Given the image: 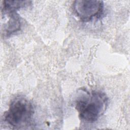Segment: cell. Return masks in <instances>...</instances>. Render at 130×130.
Returning <instances> with one entry per match:
<instances>
[{
	"instance_id": "3",
	"label": "cell",
	"mask_w": 130,
	"mask_h": 130,
	"mask_svg": "<svg viewBox=\"0 0 130 130\" xmlns=\"http://www.w3.org/2000/svg\"><path fill=\"white\" fill-rule=\"evenodd\" d=\"M104 6L103 1L94 0L75 1L73 5L76 15L84 22L100 17L103 13Z\"/></svg>"
},
{
	"instance_id": "4",
	"label": "cell",
	"mask_w": 130,
	"mask_h": 130,
	"mask_svg": "<svg viewBox=\"0 0 130 130\" xmlns=\"http://www.w3.org/2000/svg\"><path fill=\"white\" fill-rule=\"evenodd\" d=\"M2 16H4V24L2 27V35L9 37L18 31L21 26V20L17 11H2Z\"/></svg>"
},
{
	"instance_id": "2",
	"label": "cell",
	"mask_w": 130,
	"mask_h": 130,
	"mask_svg": "<svg viewBox=\"0 0 130 130\" xmlns=\"http://www.w3.org/2000/svg\"><path fill=\"white\" fill-rule=\"evenodd\" d=\"M34 113L32 103L26 98L18 96L11 102L4 114L3 119L13 128H23L30 125Z\"/></svg>"
},
{
	"instance_id": "5",
	"label": "cell",
	"mask_w": 130,
	"mask_h": 130,
	"mask_svg": "<svg viewBox=\"0 0 130 130\" xmlns=\"http://www.w3.org/2000/svg\"><path fill=\"white\" fill-rule=\"evenodd\" d=\"M28 1H3L1 5V11H16L24 8L30 4Z\"/></svg>"
},
{
	"instance_id": "1",
	"label": "cell",
	"mask_w": 130,
	"mask_h": 130,
	"mask_svg": "<svg viewBox=\"0 0 130 130\" xmlns=\"http://www.w3.org/2000/svg\"><path fill=\"white\" fill-rule=\"evenodd\" d=\"M108 106V98L100 91L81 90L75 101V108L81 119L94 122L101 117Z\"/></svg>"
}]
</instances>
